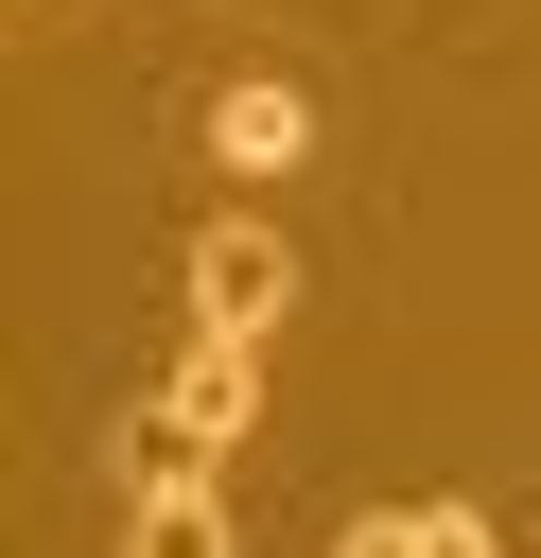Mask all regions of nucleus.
Here are the masks:
<instances>
[{
    "mask_svg": "<svg viewBox=\"0 0 541 558\" xmlns=\"http://www.w3.org/2000/svg\"><path fill=\"white\" fill-rule=\"evenodd\" d=\"M262 418V349L244 331H192L175 349V384L140 401V436H122V488H175V471H227V436Z\"/></svg>",
    "mask_w": 541,
    "mask_h": 558,
    "instance_id": "nucleus-1",
    "label": "nucleus"
},
{
    "mask_svg": "<svg viewBox=\"0 0 541 558\" xmlns=\"http://www.w3.org/2000/svg\"><path fill=\"white\" fill-rule=\"evenodd\" d=\"M489 558H506V541H489Z\"/></svg>",
    "mask_w": 541,
    "mask_h": 558,
    "instance_id": "nucleus-7",
    "label": "nucleus"
},
{
    "mask_svg": "<svg viewBox=\"0 0 541 558\" xmlns=\"http://www.w3.org/2000/svg\"><path fill=\"white\" fill-rule=\"evenodd\" d=\"M35 17H70V0H35Z\"/></svg>",
    "mask_w": 541,
    "mask_h": 558,
    "instance_id": "nucleus-6",
    "label": "nucleus"
},
{
    "mask_svg": "<svg viewBox=\"0 0 541 558\" xmlns=\"http://www.w3.org/2000/svg\"><path fill=\"white\" fill-rule=\"evenodd\" d=\"M122 558H244V541H227L209 471H175V488H122Z\"/></svg>",
    "mask_w": 541,
    "mask_h": 558,
    "instance_id": "nucleus-4",
    "label": "nucleus"
},
{
    "mask_svg": "<svg viewBox=\"0 0 541 558\" xmlns=\"http://www.w3.org/2000/svg\"><path fill=\"white\" fill-rule=\"evenodd\" d=\"M175 296H192V331H279L297 314V244L262 227V209H227V227H192V262H175Z\"/></svg>",
    "mask_w": 541,
    "mask_h": 558,
    "instance_id": "nucleus-2",
    "label": "nucleus"
},
{
    "mask_svg": "<svg viewBox=\"0 0 541 558\" xmlns=\"http://www.w3.org/2000/svg\"><path fill=\"white\" fill-rule=\"evenodd\" d=\"M332 558H489V506H366Z\"/></svg>",
    "mask_w": 541,
    "mask_h": 558,
    "instance_id": "nucleus-5",
    "label": "nucleus"
},
{
    "mask_svg": "<svg viewBox=\"0 0 541 558\" xmlns=\"http://www.w3.org/2000/svg\"><path fill=\"white\" fill-rule=\"evenodd\" d=\"M192 157H209L227 192H279V174H314V87H279V70H227V87H209V122H192Z\"/></svg>",
    "mask_w": 541,
    "mask_h": 558,
    "instance_id": "nucleus-3",
    "label": "nucleus"
}]
</instances>
